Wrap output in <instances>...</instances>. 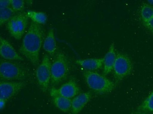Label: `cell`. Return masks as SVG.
I'll list each match as a JSON object with an SVG mask.
<instances>
[{"label":"cell","instance_id":"15","mask_svg":"<svg viewBox=\"0 0 153 114\" xmlns=\"http://www.w3.org/2000/svg\"><path fill=\"white\" fill-rule=\"evenodd\" d=\"M54 105L64 112L69 111L71 109L72 100L58 94H51Z\"/></svg>","mask_w":153,"mask_h":114},{"label":"cell","instance_id":"5","mask_svg":"<svg viewBox=\"0 0 153 114\" xmlns=\"http://www.w3.org/2000/svg\"><path fill=\"white\" fill-rule=\"evenodd\" d=\"M133 64L130 57L126 54L117 53L113 67L114 76L117 82H120L132 73Z\"/></svg>","mask_w":153,"mask_h":114},{"label":"cell","instance_id":"9","mask_svg":"<svg viewBox=\"0 0 153 114\" xmlns=\"http://www.w3.org/2000/svg\"><path fill=\"white\" fill-rule=\"evenodd\" d=\"M80 91V87L77 82L74 78H72L65 83L62 85L59 88H52L50 93L51 94H58L71 99L79 94Z\"/></svg>","mask_w":153,"mask_h":114},{"label":"cell","instance_id":"2","mask_svg":"<svg viewBox=\"0 0 153 114\" xmlns=\"http://www.w3.org/2000/svg\"><path fill=\"white\" fill-rule=\"evenodd\" d=\"M84 80L88 87L99 94L109 93L115 89L116 85L113 81L95 71H84Z\"/></svg>","mask_w":153,"mask_h":114},{"label":"cell","instance_id":"1","mask_svg":"<svg viewBox=\"0 0 153 114\" xmlns=\"http://www.w3.org/2000/svg\"><path fill=\"white\" fill-rule=\"evenodd\" d=\"M45 38V29L42 25L32 22L24 37L19 51L35 66L39 63L40 50Z\"/></svg>","mask_w":153,"mask_h":114},{"label":"cell","instance_id":"11","mask_svg":"<svg viewBox=\"0 0 153 114\" xmlns=\"http://www.w3.org/2000/svg\"><path fill=\"white\" fill-rule=\"evenodd\" d=\"M92 94L90 92L83 93L77 96L72 100L71 114H79L82 110L89 101L91 100Z\"/></svg>","mask_w":153,"mask_h":114},{"label":"cell","instance_id":"25","mask_svg":"<svg viewBox=\"0 0 153 114\" xmlns=\"http://www.w3.org/2000/svg\"><path fill=\"white\" fill-rule=\"evenodd\" d=\"M148 2L150 5L153 6V0H149Z\"/></svg>","mask_w":153,"mask_h":114},{"label":"cell","instance_id":"20","mask_svg":"<svg viewBox=\"0 0 153 114\" xmlns=\"http://www.w3.org/2000/svg\"><path fill=\"white\" fill-rule=\"evenodd\" d=\"M25 7V1L23 0H11V8L15 13L21 12Z\"/></svg>","mask_w":153,"mask_h":114},{"label":"cell","instance_id":"19","mask_svg":"<svg viewBox=\"0 0 153 114\" xmlns=\"http://www.w3.org/2000/svg\"><path fill=\"white\" fill-rule=\"evenodd\" d=\"M15 12L11 7L0 10V24L1 26L8 23L15 15Z\"/></svg>","mask_w":153,"mask_h":114},{"label":"cell","instance_id":"16","mask_svg":"<svg viewBox=\"0 0 153 114\" xmlns=\"http://www.w3.org/2000/svg\"><path fill=\"white\" fill-rule=\"evenodd\" d=\"M27 15L33 22L40 25L46 24L48 20L47 15L44 12L29 10L27 11Z\"/></svg>","mask_w":153,"mask_h":114},{"label":"cell","instance_id":"3","mask_svg":"<svg viewBox=\"0 0 153 114\" xmlns=\"http://www.w3.org/2000/svg\"><path fill=\"white\" fill-rule=\"evenodd\" d=\"M70 65L64 53L58 52L51 65V84L55 86L65 80L69 75Z\"/></svg>","mask_w":153,"mask_h":114},{"label":"cell","instance_id":"6","mask_svg":"<svg viewBox=\"0 0 153 114\" xmlns=\"http://www.w3.org/2000/svg\"><path fill=\"white\" fill-rule=\"evenodd\" d=\"M27 13H19L15 15L7 23L6 28L11 36L20 40L24 35L28 24Z\"/></svg>","mask_w":153,"mask_h":114},{"label":"cell","instance_id":"21","mask_svg":"<svg viewBox=\"0 0 153 114\" xmlns=\"http://www.w3.org/2000/svg\"><path fill=\"white\" fill-rule=\"evenodd\" d=\"M11 0H1L0 1V9H5L11 6Z\"/></svg>","mask_w":153,"mask_h":114},{"label":"cell","instance_id":"24","mask_svg":"<svg viewBox=\"0 0 153 114\" xmlns=\"http://www.w3.org/2000/svg\"><path fill=\"white\" fill-rule=\"evenodd\" d=\"M132 114H148V113H144V112H140L138 111H133L132 112Z\"/></svg>","mask_w":153,"mask_h":114},{"label":"cell","instance_id":"7","mask_svg":"<svg viewBox=\"0 0 153 114\" xmlns=\"http://www.w3.org/2000/svg\"><path fill=\"white\" fill-rule=\"evenodd\" d=\"M51 65L49 55L46 54L36 70L37 81L43 93L46 92L51 83Z\"/></svg>","mask_w":153,"mask_h":114},{"label":"cell","instance_id":"18","mask_svg":"<svg viewBox=\"0 0 153 114\" xmlns=\"http://www.w3.org/2000/svg\"><path fill=\"white\" fill-rule=\"evenodd\" d=\"M140 15L143 24L146 23L153 18V7L149 4H143L140 9Z\"/></svg>","mask_w":153,"mask_h":114},{"label":"cell","instance_id":"13","mask_svg":"<svg viewBox=\"0 0 153 114\" xmlns=\"http://www.w3.org/2000/svg\"><path fill=\"white\" fill-rule=\"evenodd\" d=\"M76 62L81 67L85 69V71H95L102 68L103 66L104 58L78 59Z\"/></svg>","mask_w":153,"mask_h":114},{"label":"cell","instance_id":"10","mask_svg":"<svg viewBox=\"0 0 153 114\" xmlns=\"http://www.w3.org/2000/svg\"><path fill=\"white\" fill-rule=\"evenodd\" d=\"M0 55L1 57L9 61H23L22 57L16 51L11 44L4 39L0 37Z\"/></svg>","mask_w":153,"mask_h":114},{"label":"cell","instance_id":"8","mask_svg":"<svg viewBox=\"0 0 153 114\" xmlns=\"http://www.w3.org/2000/svg\"><path fill=\"white\" fill-rule=\"evenodd\" d=\"M24 81H2L0 83V99L8 100L15 96L26 86Z\"/></svg>","mask_w":153,"mask_h":114},{"label":"cell","instance_id":"17","mask_svg":"<svg viewBox=\"0 0 153 114\" xmlns=\"http://www.w3.org/2000/svg\"><path fill=\"white\" fill-rule=\"evenodd\" d=\"M137 111L146 113H153V91L138 107Z\"/></svg>","mask_w":153,"mask_h":114},{"label":"cell","instance_id":"23","mask_svg":"<svg viewBox=\"0 0 153 114\" xmlns=\"http://www.w3.org/2000/svg\"><path fill=\"white\" fill-rule=\"evenodd\" d=\"M6 102H7V100L5 99H0V109L1 110H4V108Z\"/></svg>","mask_w":153,"mask_h":114},{"label":"cell","instance_id":"14","mask_svg":"<svg viewBox=\"0 0 153 114\" xmlns=\"http://www.w3.org/2000/svg\"><path fill=\"white\" fill-rule=\"evenodd\" d=\"M43 49L51 56L54 55L57 50V44L53 28H51L46 36L42 45Z\"/></svg>","mask_w":153,"mask_h":114},{"label":"cell","instance_id":"22","mask_svg":"<svg viewBox=\"0 0 153 114\" xmlns=\"http://www.w3.org/2000/svg\"><path fill=\"white\" fill-rule=\"evenodd\" d=\"M143 25L146 29H148L150 32L153 33V18L146 23H143Z\"/></svg>","mask_w":153,"mask_h":114},{"label":"cell","instance_id":"12","mask_svg":"<svg viewBox=\"0 0 153 114\" xmlns=\"http://www.w3.org/2000/svg\"><path fill=\"white\" fill-rule=\"evenodd\" d=\"M117 53L115 50L114 43H111L108 53L104 57L103 75L106 76L113 70L114 66L117 58Z\"/></svg>","mask_w":153,"mask_h":114},{"label":"cell","instance_id":"4","mask_svg":"<svg viewBox=\"0 0 153 114\" xmlns=\"http://www.w3.org/2000/svg\"><path fill=\"white\" fill-rule=\"evenodd\" d=\"M0 77L4 80L23 81L27 77V72L15 63L2 60L0 64Z\"/></svg>","mask_w":153,"mask_h":114}]
</instances>
